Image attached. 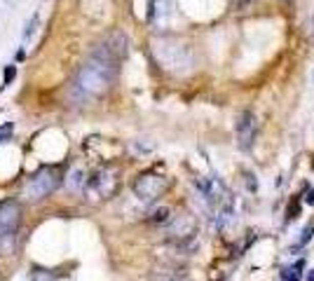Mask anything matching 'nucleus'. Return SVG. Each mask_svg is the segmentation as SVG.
<instances>
[{
    "mask_svg": "<svg viewBox=\"0 0 314 281\" xmlns=\"http://www.w3.org/2000/svg\"><path fill=\"white\" fill-rule=\"evenodd\" d=\"M117 71H120L117 61H108L103 56L92 54L85 61V66H80L75 80H73V99L85 103V101L108 92L111 84L115 82Z\"/></svg>",
    "mask_w": 314,
    "mask_h": 281,
    "instance_id": "f257e3e1",
    "label": "nucleus"
},
{
    "mask_svg": "<svg viewBox=\"0 0 314 281\" xmlns=\"http://www.w3.org/2000/svg\"><path fill=\"white\" fill-rule=\"evenodd\" d=\"M64 183V174L56 166H45L38 174L28 178V183L24 185V197L28 202H43L45 197H50L56 187Z\"/></svg>",
    "mask_w": 314,
    "mask_h": 281,
    "instance_id": "f03ea898",
    "label": "nucleus"
},
{
    "mask_svg": "<svg viewBox=\"0 0 314 281\" xmlns=\"http://www.w3.org/2000/svg\"><path fill=\"white\" fill-rule=\"evenodd\" d=\"M166 187H169V181L164 176H157V174H141L134 181V192L141 202H155L157 197L164 194Z\"/></svg>",
    "mask_w": 314,
    "mask_h": 281,
    "instance_id": "7ed1b4c3",
    "label": "nucleus"
},
{
    "mask_svg": "<svg viewBox=\"0 0 314 281\" xmlns=\"http://www.w3.org/2000/svg\"><path fill=\"white\" fill-rule=\"evenodd\" d=\"M127 45H129L127 35L122 33V31H115V33L106 35V38L94 47L92 54L103 56V59H108V61H117V63H120V61L127 56Z\"/></svg>",
    "mask_w": 314,
    "mask_h": 281,
    "instance_id": "20e7f679",
    "label": "nucleus"
},
{
    "mask_svg": "<svg viewBox=\"0 0 314 281\" xmlns=\"http://www.w3.org/2000/svg\"><path fill=\"white\" fill-rule=\"evenodd\" d=\"M256 129H258V120L251 111H242L235 120V136H237V148L248 153L254 148L256 141Z\"/></svg>",
    "mask_w": 314,
    "mask_h": 281,
    "instance_id": "39448f33",
    "label": "nucleus"
},
{
    "mask_svg": "<svg viewBox=\"0 0 314 281\" xmlns=\"http://www.w3.org/2000/svg\"><path fill=\"white\" fill-rule=\"evenodd\" d=\"M87 185H89V192H92L94 197H101V199L111 197V194L115 192V187H117L115 171L108 169V166H101V169L87 181Z\"/></svg>",
    "mask_w": 314,
    "mask_h": 281,
    "instance_id": "423d86ee",
    "label": "nucleus"
},
{
    "mask_svg": "<svg viewBox=\"0 0 314 281\" xmlns=\"http://www.w3.org/2000/svg\"><path fill=\"white\" fill-rule=\"evenodd\" d=\"M195 232H197L195 218L193 215H187V213H181L169 223V227H166V237H169L171 242L183 244V242H187V239H193Z\"/></svg>",
    "mask_w": 314,
    "mask_h": 281,
    "instance_id": "0eeeda50",
    "label": "nucleus"
},
{
    "mask_svg": "<svg viewBox=\"0 0 314 281\" xmlns=\"http://www.w3.org/2000/svg\"><path fill=\"white\" fill-rule=\"evenodd\" d=\"M22 221V206L14 199H7L0 204V237H10Z\"/></svg>",
    "mask_w": 314,
    "mask_h": 281,
    "instance_id": "6e6552de",
    "label": "nucleus"
},
{
    "mask_svg": "<svg viewBox=\"0 0 314 281\" xmlns=\"http://www.w3.org/2000/svg\"><path fill=\"white\" fill-rule=\"evenodd\" d=\"M303 270H305V260H298L296 265H291V267H286L281 272V276H284V281H300Z\"/></svg>",
    "mask_w": 314,
    "mask_h": 281,
    "instance_id": "1a4fd4ad",
    "label": "nucleus"
},
{
    "mask_svg": "<svg viewBox=\"0 0 314 281\" xmlns=\"http://www.w3.org/2000/svg\"><path fill=\"white\" fill-rule=\"evenodd\" d=\"M85 183H87V181H85V174H82V171H80V169H75V171H73V174H71V176H68L66 185L71 187V190H82V187H85Z\"/></svg>",
    "mask_w": 314,
    "mask_h": 281,
    "instance_id": "9d476101",
    "label": "nucleus"
},
{
    "mask_svg": "<svg viewBox=\"0 0 314 281\" xmlns=\"http://www.w3.org/2000/svg\"><path fill=\"white\" fill-rule=\"evenodd\" d=\"M14 77H17V66H14V63H7L5 71H3V87H0V92L10 87V84L14 82Z\"/></svg>",
    "mask_w": 314,
    "mask_h": 281,
    "instance_id": "9b49d317",
    "label": "nucleus"
},
{
    "mask_svg": "<svg viewBox=\"0 0 314 281\" xmlns=\"http://www.w3.org/2000/svg\"><path fill=\"white\" fill-rule=\"evenodd\" d=\"M312 237H314V223H309V225H305V230L300 232V239L296 242V251H298V248H303Z\"/></svg>",
    "mask_w": 314,
    "mask_h": 281,
    "instance_id": "f8f14e48",
    "label": "nucleus"
},
{
    "mask_svg": "<svg viewBox=\"0 0 314 281\" xmlns=\"http://www.w3.org/2000/svg\"><path fill=\"white\" fill-rule=\"evenodd\" d=\"M166 221H169V209L166 206L153 211V215H150V223H166Z\"/></svg>",
    "mask_w": 314,
    "mask_h": 281,
    "instance_id": "ddd939ff",
    "label": "nucleus"
},
{
    "mask_svg": "<svg viewBox=\"0 0 314 281\" xmlns=\"http://www.w3.org/2000/svg\"><path fill=\"white\" fill-rule=\"evenodd\" d=\"M298 213H300V199H293L291 204H288V211H286V221H296Z\"/></svg>",
    "mask_w": 314,
    "mask_h": 281,
    "instance_id": "4468645a",
    "label": "nucleus"
},
{
    "mask_svg": "<svg viewBox=\"0 0 314 281\" xmlns=\"http://www.w3.org/2000/svg\"><path fill=\"white\" fill-rule=\"evenodd\" d=\"M31 281H56V276L47 270H35L33 276H31Z\"/></svg>",
    "mask_w": 314,
    "mask_h": 281,
    "instance_id": "2eb2a0df",
    "label": "nucleus"
},
{
    "mask_svg": "<svg viewBox=\"0 0 314 281\" xmlns=\"http://www.w3.org/2000/svg\"><path fill=\"white\" fill-rule=\"evenodd\" d=\"M35 26H38V14H33V17H31V21H28V26L24 28V38H31V35L35 33Z\"/></svg>",
    "mask_w": 314,
    "mask_h": 281,
    "instance_id": "dca6fc26",
    "label": "nucleus"
},
{
    "mask_svg": "<svg viewBox=\"0 0 314 281\" xmlns=\"http://www.w3.org/2000/svg\"><path fill=\"white\" fill-rule=\"evenodd\" d=\"M10 136H12V124H5V127H0V143H3V141H7Z\"/></svg>",
    "mask_w": 314,
    "mask_h": 281,
    "instance_id": "f3484780",
    "label": "nucleus"
},
{
    "mask_svg": "<svg viewBox=\"0 0 314 281\" xmlns=\"http://www.w3.org/2000/svg\"><path fill=\"white\" fill-rule=\"evenodd\" d=\"M305 202H307V204H314V187H312V190H307V197H305Z\"/></svg>",
    "mask_w": 314,
    "mask_h": 281,
    "instance_id": "a211bd4d",
    "label": "nucleus"
},
{
    "mask_svg": "<svg viewBox=\"0 0 314 281\" xmlns=\"http://www.w3.org/2000/svg\"><path fill=\"white\" fill-rule=\"evenodd\" d=\"M171 281H190L187 276H176V279H171Z\"/></svg>",
    "mask_w": 314,
    "mask_h": 281,
    "instance_id": "6ab92c4d",
    "label": "nucleus"
},
{
    "mask_svg": "<svg viewBox=\"0 0 314 281\" xmlns=\"http://www.w3.org/2000/svg\"><path fill=\"white\" fill-rule=\"evenodd\" d=\"M307 281H314V272H309V276H307Z\"/></svg>",
    "mask_w": 314,
    "mask_h": 281,
    "instance_id": "aec40b11",
    "label": "nucleus"
}]
</instances>
